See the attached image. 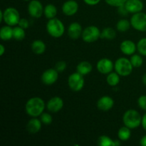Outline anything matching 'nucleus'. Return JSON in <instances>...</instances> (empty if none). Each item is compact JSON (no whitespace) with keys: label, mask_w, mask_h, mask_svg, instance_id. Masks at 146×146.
<instances>
[{"label":"nucleus","mask_w":146,"mask_h":146,"mask_svg":"<svg viewBox=\"0 0 146 146\" xmlns=\"http://www.w3.org/2000/svg\"><path fill=\"white\" fill-rule=\"evenodd\" d=\"M85 84L84 76L78 72L73 73L68 78V85L73 91L78 92L82 90Z\"/></svg>","instance_id":"nucleus-6"},{"label":"nucleus","mask_w":146,"mask_h":146,"mask_svg":"<svg viewBox=\"0 0 146 146\" xmlns=\"http://www.w3.org/2000/svg\"><path fill=\"white\" fill-rule=\"evenodd\" d=\"M137 50L141 55L146 56V37L138 41L137 44Z\"/></svg>","instance_id":"nucleus-30"},{"label":"nucleus","mask_w":146,"mask_h":146,"mask_svg":"<svg viewBox=\"0 0 146 146\" xmlns=\"http://www.w3.org/2000/svg\"><path fill=\"white\" fill-rule=\"evenodd\" d=\"M116 36V32L115 30L111 27H107L103 29L102 31H101V38H104V39L112 40L114 39Z\"/></svg>","instance_id":"nucleus-25"},{"label":"nucleus","mask_w":146,"mask_h":146,"mask_svg":"<svg viewBox=\"0 0 146 146\" xmlns=\"http://www.w3.org/2000/svg\"><path fill=\"white\" fill-rule=\"evenodd\" d=\"M123 122L125 126L131 129H135L141 125L142 116L136 110L129 109L124 113Z\"/></svg>","instance_id":"nucleus-2"},{"label":"nucleus","mask_w":146,"mask_h":146,"mask_svg":"<svg viewBox=\"0 0 146 146\" xmlns=\"http://www.w3.org/2000/svg\"><path fill=\"white\" fill-rule=\"evenodd\" d=\"M18 25L19 26V27H21V28L26 29H27L29 27V21L27 19L22 18V19H20V21L19 22Z\"/></svg>","instance_id":"nucleus-35"},{"label":"nucleus","mask_w":146,"mask_h":146,"mask_svg":"<svg viewBox=\"0 0 146 146\" xmlns=\"http://www.w3.org/2000/svg\"><path fill=\"white\" fill-rule=\"evenodd\" d=\"M64 107V101L58 96H54L50 98L46 104V108L51 113H57Z\"/></svg>","instance_id":"nucleus-12"},{"label":"nucleus","mask_w":146,"mask_h":146,"mask_svg":"<svg viewBox=\"0 0 146 146\" xmlns=\"http://www.w3.org/2000/svg\"><path fill=\"white\" fill-rule=\"evenodd\" d=\"M46 31L51 36L59 38L64 34L65 27L61 20L55 17L48 21L46 24Z\"/></svg>","instance_id":"nucleus-3"},{"label":"nucleus","mask_w":146,"mask_h":146,"mask_svg":"<svg viewBox=\"0 0 146 146\" xmlns=\"http://www.w3.org/2000/svg\"><path fill=\"white\" fill-rule=\"evenodd\" d=\"M40 120L44 125H50L52 123L53 118L51 114L48 113H43L40 117Z\"/></svg>","instance_id":"nucleus-31"},{"label":"nucleus","mask_w":146,"mask_h":146,"mask_svg":"<svg viewBox=\"0 0 146 146\" xmlns=\"http://www.w3.org/2000/svg\"><path fill=\"white\" fill-rule=\"evenodd\" d=\"M131 26V21H129L127 19H123L119 20L117 22L116 28L117 30L120 31V32H125V31H127L129 29Z\"/></svg>","instance_id":"nucleus-26"},{"label":"nucleus","mask_w":146,"mask_h":146,"mask_svg":"<svg viewBox=\"0 0 146 146\" xmlns=\"http://www.w3.org/2000/svg\"><path fill=\"white\" fill-rule=\"evenodd\" d=\"M106 82L111 86H116L120 82V75L117 72H111L107 76Z\"/></svg>","instance_id":"nucleus-24"},{"label":"nucleus","mask_w":146,"mask_h":146,"mask_svg":"<svg viewBox=\"0 0 146 146\" xmlns=\"http://www.w3.org/2000/svg\"><path fill=\"white\" fill-rule=\"evenodd\" d=\"M83 40L86 43H92L101 38V31L97 27L94 25L88 26L83 30Z\"/></svg>","instance_id":"nucleus-7"},{"label":"nucleus","mask_w":146,"mask_h":146,"mask_svg":"<svg viewBox=\"0 0 146 146\" xmlns=\"http://www.w3.org/2000/svg\"><path fill=\"white\" fill-rule=\"evenodd\" d=\"M114 106V101L111 97L104 96L100 98L97 101V108L103 111L111 110Z\"/></svg>","instance_id":"nucleus-14"},{"label":"nucleus","mask_w":146,"mask_h":146,"mask_svg":"<svg viewBox=\"0 0 146 146\" xmlns=\"http://www.w3.org/2000/svg\"><path fill=\"white\" fill-rule=\"evenodd\" d=\"M1 21H3V11H0V22H1Z\"/></svg>","instance_id":"nucleus-42"},{"label":"nucleus","mask_w":146,"mask_h":146,"mask_svg":"<svg viewBox=\"0 0 146 146\" xmlns=\"http://www.w3.org/2000/svg\"><path fill=\"white\" fill-rule=\"evenodd\" d=\"M115 146L121 145V142H120L119 140H115Z\"/></svg>","instance_id":"nucleus-43"},{"label":"nucleus","mask_w":146,"mask_h":146,"mask_svg":"<svg viewBox=\"0 0 146 146\" xmlns=\"http://www.w3.org/2000/svg\"><path fill=\"white\" fill-rule=\"evenodd\" d=\"M98 145L100 146H115V141L107 135H101L98 138Z\"/></svg>","instance_id":"nucleus-28"},{"label":"nucleus","mask_w":146,"mask_h":146,"mask_svg":"<svg viewBox=\"0 0 146 146\" xmlns=\"http://www.w3.org/2000/svg\"><path fill=\"white\" fill-rule=\"evenodd\" d=\"M24 1H31V0H24Z\"/></svg>","instance_id":"nucleus-44"},{"label":"nucleus","mask_w":146,"mask_h":146,"mask_svg":"<svg viewBox=\"0 0 146 146\" xmlns=\"http://www.w3.org/2000/svg\"><path fill=\"white\" fill-rule=\"evenodd\" d=\"M46 46L45 43L41 40H35L31 44V50L34 54L37 55L44 54L46 51Z\"/></svg>","instance_id":"nucleus-20"},{"label":"nucleus","mask_w":146,"mask_h":146,"mask_svg":"<svg viewBox=\"0 0 146 146\" xmlns=\"http://www.w3.org/2000/svg\"><path fill=\"white\" fill-rule=\"evenodd\" d=\"M41 124L42 122L41 120L38 119L36 117H33V118L30 119L27 123V130L31 133H36L41 130Z\"/></svg>","instance_id":"nucleus-18"},{"label":"nucleus","mask_w":146,"mask_h":146,"mask_svg":"<svg viewBox=\"0 0 146 146\" xmlns=\"http://www.w3.org/2000/svg\"><path fill=\"white\" fill-rule=\"evenodd\" d=\"M114 68L115 72L121 76H127L131 74L133 66L131 61L125 57H121L115 61L114 64Z\"/></svg>","instance_id":"nucleus-4"},{"label":"nucleus","mask_w":146,"mask_h":146,"mask_svg":"<svg viewBox=\"0 0 146 146\" xmlns=\"http://www.w3.org/2000/svg\"><path fill=\"white\" fill-rule=\"evenodd\" d=\"M84 2L89 6H95L101 1V0H84Z\"/></svg>","instance_id":"nucleus-37"},{"label":"nucleus","mask_w":146,"mask_h":146,"mask_svg":"<svg viewBox=\"0 0 146 146\" xmlns=\"http://www.w3.org/2000/svg\"><path fill=\"white\" fill-rule=\"evenodd\" d=\"M106 3L111 7H119L121 6L124 5L127 0H105Z\"/></svg>","instance_id":"nucleus-32"},{"label":"nucleus","mask_w":146,"mask_h":146,"mask_svg":"<svg viewBox=\"0 0 146 146\" xmlns=\"http://www.w3.org/2000/svg\"><path fill=\"white\" fill-rule=\"evenodd\" d=\"M58 78V72L55 68H48L41 75V81L44 84L51 86L55 84Z\"/></svg>","instance_id":"nucleus-10"},{"label":"nucleus","mask_w":146,"mask_h":146,"mask_svg":"<svg viewBox=\"0 0 146 146\" xmlns=\"http://www.w3.org/2000/svg\"><path fill=\"white\" fill-rule=\"evenodd\" d=\"M78 10V4L75 0H68L62 5V11L65 15L71 17Z\"/></svg>","instance_id":"nucleus-13"},{"label":"nucleus","mask_w":146,"mask_h":146,"mask_svg":"<svg viewBox=\"0 0 146 146\" xmlns=\"http://www.w3.org/2000/svg\"><path fill=\"white\" fill-rule=\"evenodd\" d=\"M45 109V103L39 97H33L27 101L25 106L26 113L31 117L40 116Z\"/></svg>","instance_id":"nucleus-1"},{"label":"nucleus","mask_w":146,"mask_h":146,"mask_svg":"<svg viewBox=\"0 0 146 146\" xmlns=\"http://www.w3.org/2000/svg\"><path fill=\"white\" fill-rule=\"evenodd\" d=\"M5 51H6V49H5V47H4V46L2 45V44H1V45H0V56L4 55Z\"/></svg>","instance_id":"nucleus-40"},{"label":"nucleus","mask_w":146,"mask_h":146,"mask_svg":"<svg viewBox=\"0 0 146 146\" xmlns=\"http://www.w3.org/2000/svg\"><path fill=\"white\" fill-rule=\"evenodd\" d=\"M131 128L127 126L121 127L118 131V137L119 140L122 141H126L131 138Z\"/></svg>","instance_id":"nucleus-23"},{"label":"nucleus","mask_w":146,"mask_h":146,"mask_svg":"<svg viewBox=\"0 0 146 146\" xmlns=\"http://www.w3.org/2000/svg\"><path fill=\"white\" fill-rule=\"evenodd\" d=\"M118 13L121 16H126L129 12H128V11L127 10L125 4H124V5L118 7Z\"/></svg>","instance_id":"nucleus-36"},{"label":"nucleus","mask_w":146,"mask_h":146,"mask_svg":"<svg viewBox=\"0 0 146 146\" xmlns=\"http://www.w3.org/2000/svg\"><path fill=\"white\" fill-rule=\"evenodd\" d=\"M0 38L3 41H9L13 38V28L11 26H4L0 30Z\"/></svg>","instance_id":"nucleus-21"},{"label":"nucleus","mask_w":146,"mask_h":146,"mask_svg":"<svg viewBox=\"0 0 146 146\" xmlns=\"http://www.w3.org/2000/svg\"><path fill=\"white\" fill-rule=\"evenodd\" d=\"M131 64H132L133 68H139L143 64V57L139 54H133L130 58Z\"/></svg>","instance_id":"nucleus-29"},{"label":"nucleus","mask_w":146,"mask_h":146,"mask_svg":"<svg viewBox=\"0 0 146 146\" xmlns=\"http://www.w3.org/2000/svg\"><path fill=\"white\" fill-rule=\"evenodd\" d=\"M96 68L98 72L102 74H110L112 72L114 68V64L111 59L107 58H104L100 59L97 62Z\"/></svg>","instance_id":"nucleus-11"},{"label":"nucleus","mask_w":146,"mask_h":146,"mask_svg":"<svg viewBox=\"0 0 146 146\" xmlns=\"http://www.w3.org/2000/svg\"><path fill=\"white\" fill-rule=\"evenodd\" d=\"M44 9L42 4L38 0H31L28 4L29 14L34 18H40L44 14Z\"/></svg>","instance_id":"nucleus-9"},{"label":"nucleus","mask_w":146,"mask_h":146,"mask_svg":"<svg viewBox=\"0 0 146 146\" xmlns=\"http://www.w3.org/2000/svg\"><path fill=\"white\" fill-rule=\"evenodd\" d=\"M142 81L144 85L146 86V73L145 74H144L143 76V78H142Z\"/></svg>","instance_id":"nucleus-41"},{"label":"nucleus","mask_w":146,"mask_h":146,"mask_svg":"<svg viewBox=\"0 0 146 146\" xmlns=\"http://www.w3.org/2000/svg\"><path fill=\"white\" fill-rule=\"evenodd\" d=\"M26 36L25 31L24 29L21 28V27H15L13 28V38L17 41H21L24 39Z\"/></svg>","instance_id":"nucleus-27"},{"label":"nucleus","mask_w":146,"mask_h":146,"mask_svg":"<svg viewBox=\"0 0 146 146\" xmlns=\"http://www.w3.org/2000/svg\"><path fill=\"white\" fill-rule=\"evenodd\" d=\"M20 19L19 12L14 7H8L3 11V21L7 25L14 27L19 24Z\"/></svg>","instance_id":"nucleus-5"},{"label":"nucleus","mask_w":146,"mask_h":146,"mask_svg":"<svg viewBox=\"0 0 146 146\" xmlns=\"http://www.w3.org/2000/svg\"><path fill=\"white\" fill-rule=\"evenodd\" d=\"M82 27L78 22H73L68 28V35L71 39H78L82 35Z\"/></svg>","instance_id":"nucleus-17"},{"label":"nucleus","mask_w":146,"mask_h":146,"mask_svg":"<svg viewBox=\"0 0 146 146\" xmlns=\"http://www.w3.org/2000/svg\"><path fill=\"white\" fill-rule=\"evenodd\" d=\"M141 125H142L143 129L146 131V113L142 117V123H141Z\"/></svg>","instance_id":"nucleus-38"},{"label":"nucleus","mask_w":146,"mask_h":146,"mask_svg":"<svg viewBox=\"0 0 146 146\" xmlns=\"http://www.w3.org/2000/svg\"><path fill=\"white\" fill-rule=\"evenodd\" d=\"M55 68L58 73H62L66 68V63L64 61H59L55 64Z\"/></svg>","instance_id":"nucleus-33"},{"label":"nucleus","mask_w":146,"mask_h":146,"mask_svg":"<svg viewBox=\"0 0 146 146\" xmlns=\"http://www.w3.org/2000/svg\"><path fill=\"white\" fill-rule=\"evenodd\" d=\"M57 8L55 5L52 4H48L46 5L44 9V14L46 18L51 19L55 18L57 14Z\"/></svg>","instance_id":"nucleus-22"},{"label":"nucleus","mask_w":146,"mask_h":146,"mask_svg":"<svg viewBox=\"0 0 146 146\" xmlns=\"http://www.w3.org/2000/svg\"><path fill=\"white\" fill-rule=\"evenodd\" d=\"M125 6L128 12L132 14L141 12L144 7L143 3L141 0H127Z\"/></svg>","instance_id":"nucleus-16"},{"label":"nucleus","mask_w":146,"mask_h":146,"mask_svg":"<svg viewBox=\"0 0 146 146\" xmlns=\"http://www.w3.org/2000/svg\"><path fill=\"white\" fill-rule=\"evenodd\" d=\"M131 26L135 30L145 32L146 31V14L138 12L133 14L131 18Z\"/></svg>","instance_id":"nucleus-8"},{"label":"nucleus","mask_w":146,"mask_h":146,"mask_svg":"<svg viewBox=\"0 0 146 146\" xmlns=\"http://www.w3.org/2000/svg\"><path fill=\"white\" fill-rule=\"evenodd\" d=\"M140 144L142 146H146V135L143 136L140 141Z\"/></svg>","instance_id":"nucleus-39"},{"label":"nucleus","mask_w":146,"mask_h":146,"mask_svg":"<svg viewBox=\"0 0 146 146\" xmlns=\"http://www.w3.org/2000/svg\"><path fill=\"white\" fill-rule=\"evenodd\" d=\"M138 106L143 111H146V96L143 95L138 98Z\"/></svg>","instance_id":"nucleus-34"},{"label":"nucleus","mask_w":146,"mask_h":146,"mask_svg":"<svg viewBox=\"0 0 146 146\" xmlns=\"http://www.w3.org/2000/svg\"><path fill=\"white\" fill-rule=\"evenodd\" d=\"M93 69V66L88 61H84L80 62L79 64L77 65L76 67V71L77 72L81 74V75L85 76L88 75L91 72Z\"/></svg>","instance_id":"nucleus-19"},{"label":"nucleus","mask_w":146,"mask_h":146,"mask_svg":"<svg viewBox=\"0 0 146 146\" xmlns=\"http://www.w3.org/2000/svg\"><path fill=\"white\" fill-rule=\"evenodd\" d=\"M121 52L125 55L131 56L135 54L137 50V45L131 40H125L120 45Z\"/></svg>","instance_id":"nucleus-15"}]
</instances>
